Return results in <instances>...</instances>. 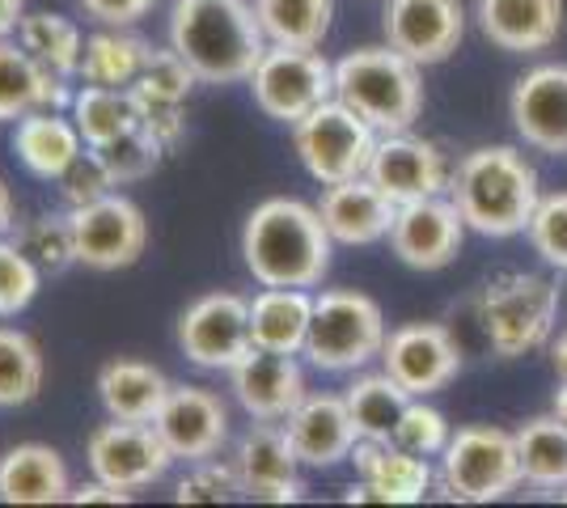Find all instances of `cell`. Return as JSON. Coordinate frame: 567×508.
<instances>
[{
    "label": "cell",
    "mask_w": 567,
    "mask_h": 508,
    "mask_svg": "<svg viewBox=\"0 0 567 508\" xmlns=\"http://www.w3.org/2000/svg\"><path fill=\"white\" fill-rule=\"evenodd\" d=\"M334 238L313 204L271 195L246 217L241 259L262 289H313L331 271Z\"/></svg>",
    "instance_id": "6da1fadb"
},
{
    "label": "cell",
    "mask_w": 567,
    "mask_h": 508,
    "mask_svg": "<svg viewBox=\"0 0 567 508\" xmlns=\"http://www.w3.org/2000/svg\"><path fill=\"white\" fill-rule=\"evenodd\" d=\"M169 48L187 60L199 81L237 85L250 81L271 43L255 18V4L246 0H174Z\"/></svg>",
    "instance_id": "7a4b0ae2"
},
{
    "label": "cell",
    "mask_w": 567,
    "mask_h": 508,
    "mask_svg": "<svg viewBox=\"0 0 567 508\" xmlns=\"http://www.w3.org/2000/svg\"><path fill=\"white\" fill-rule=\"evenodd\" d=\"M450 199L457 204L466 229L483 238H513L525 234L538 212V169L513 145H483L457 162Z\"/></svg>",
    "instance_id": "3957f363"
},
{
    "label": "cell",
    "mask_w": 567,
    "mask_h": 508,
    "mask_svg": "<svg viewBox=\"0 0 567 508\" xmlns=\"http://www.w3.org/2000/svg\"><path fill=\"white\" fill-rule=\"evenodd\" d=\"M334 97L348 102L360 120H369L381 136L411 132L424 111V76L411 55L385 48L348 51L334 64Z\"/></svg>",
    "instance_id": "277c9868"
},
{
    "label": "cell",
    "mask_w": 567,
    "mask_h": 508,
    "mask_svg": "<svg viewBox=\"0 0 567 508\" xmlns=\"http://www.w3.org/2000/svg\"><path fill=\"white\" fill-rule=\"evenodd\" d=\"M559 310H564L559 305V284H550L546 276H534V271L496 276L478 297L483 335L504 361H517V356L546 348L555 339Z\"/></svg>",
    "instance_id": "5b68a950"
},
{
    "label": "cell",
    "mask_w": 567,
    "mask_h": 508,
    "mask_svg": "<svg viewBox=\"0 0 567 508\" xmlns=\"http://www.w3.org/2000/svg\"><path fill=\"white\" fill-rule=\"evenodd\" d=\"M385 348V314L373 297L355 289H327L313 297L306 352L313 369L355 373L369 361H381Z\"/></svg>",
    "instance_id": "8992f818"
},
{
    "label": "cell",
    "mask_w": 567,
    "mask_h": 508,
    "mask_svg": "<svg viewBox=\"0 0 567 508\" xmlns=\"http://www.w3.org/2000/svg\"><path fill=\"white\" fill-rule=\"evenodd\" d=\"M520 454L517 433H504L492 424L457 428L441 454V491L462 505H492L517 491Z\"/></svg>",
    "instance_id": "52a82bcc"
},
{
    "label": "cell",
    "mask_w": 567,
    "mask_h": 508,
    "mask_svg": "<svg viewBox=\"0 0 567 508\" xmlns=\"http://www.w3.org/2000/svg\"><path fill=\"white\" fill-rule=\"evenodd\" d=\"M381 132L369 120H360L348 102H322L318 111H309L301 123H292V145L301 166L309 169L313 183L331 187V183H348L369 174L373 148H378Z\"/></svg>",
    "instance_id": "ba28073f"
},
{
    "label": "cell",
    "mask_w": 567,
    "mask_h": 508,
    "mask_svg": "<svg viewBox=\"0 0 567 508\" xmlns=\"http://www.w3.org/2000/svg\"><path fill=\"white\" fill-rule=\"evenodd\" d=\"M250 94L267 120L292 127L334 97V64L318 48L271 43L262 51L259 69L250 73Z\"/></svg>",
    "instance_id": "9c48e42d"
},
{
    "label": "cell",
    "mask_w": 567,
    "mask_h": 508,
    "mask_svg": "<svg viewBox=\"0 0 567 508\" xmlns=\"http://www.w3.org/2000/svg\"><path fill=\"white\" fill-rule=\"evenodd\" d=\"M178 348L195 369L229 373L250 348V301L241 292H204L178 318Z\"/></svg>",
    "instance_id": "30bf717a"
},
{
    "label": "cell",
    "mask_w": 567,
    "mask_h": 508,
    "mask_svg": "<svg viewBox=\"0 0 567 508\" xmlns=\"http://www.w3.org/2000/svg\"><path fill=\"white\" fill-rule=\"evenodd\" d=\"M72 238H76V263L90 271H123L144 255L148 246V220L141 204L127 195H102L85 208H69Z\"/></svg>",
    "instance_id": "8fae6325"
},
{
    "label": "cell",
    "mask_w": 567,
    "mask_h": 508,
    "mask_svg": "<svg viewBox=\"0 0 567 508\" xmlns=\"http://www.w3.org/2000/svg\"><path fill=\"white\" fill-rule=\"evenodd\" d=\"M85 462H90L94 479H106V484L123 487V491H141V487L166 479V470L178 458L169 454V445L153 424L111 419V424L90 433Z\"/></svg>",
    "instance_id": "7c38bea8"
},
{
    "label": "cell",
    "mask_w": 567,
    "mask_h": 508,
    "mask_svg": "<svg viewBox=\"0 0 567 508\" xmlns=\"http://www.w3.org/2000/svg\"><path fill=\"white\" fill-rule=\"evenodd\" d=\"M381 369L411 398H427L462 373V348H457L450 326H441V322H406V326L385 335Z\"/></svg>",
    "instance_id": "4fadbf2b"
},
{
    "label": "cell",
    "mask_w": 567,
    "mask_h": 508,
    "mask_svg": "<svg viewBox=\"0 0 567 508\" xmlns=\"http://www.w3.org/2000/svg\"><path fill=\"white\" fill-rule=\"evenodd\" d=\"M462 242H466V220L445 195L399 204L394 225H390V250L399 255V263L415 271L450 267L462 255Z\"/></svg>",
    "instance_id": "5bb4252c"
},
{
    "label": "cell",
    "mask_w": 567,
    "mask_h": 508,
    "mask_svg": "<svg viewBox=\"0 0 567 508\" xmlns=\"http://www.w3.org/2000/svg\"><path fill=\"white\" fill-rule=\"evenodd\" d=\"M385 43L411 55L420 69L445 64L466 39L462 0H385Z\"/></svg>",
    "instance_id": "9a60e30c"
},
{
    "label": "cell",
    "mask_w": 567,
    "mask_h": 508,
    "mask_svg": "<svg viewBox=\"0 0 567 508\" xmlns=\"http://www.w3.org/2000/svg\"><path fill=\"white\" fill-rule=\"evenodd\" d=\"M237 479H241V496L262 500V505H292L306 496V479H301V458L292 449V440L284 433V424L259 419L250 433L237 440Z\"/></svg>",
    "instance_id": "2e32d148"
},
{
    "label": "cell",
    "mask_w": 567,
    "mask_h": 508,
    "mask_svg": "<svg viewBox=\"0 0 567 508\" xmlns=\"http://www.w3.org/2000/svg\"><path fill=\"white\" fill-rule=\"evenodd\" d=\"M229 390L250 419H271V424H284L309 394L306 369L297 364V356L271 348H250L229 369Z\"/></svg>",
    "instance_id": "e0dca14e"
},
{
    "label": "cell",
    "mask_w": 567,
    "mask_h": 508,
    "mask_svg": "<svg viewBox=\"0 0 567 508\" xmlns=\"http://www.w3.org/2000/svg\"><path fill=\"white\" fill-rule=\"evenodd\" d=\"M369 178L394 204H411V199H432V195L450 191L453 169L441 145H432L424 136H411V132H390L373 148Z\"/></svg>",
    "instance_id": "ac0fdd59"
},
{
    "label": "cell",
    "mask_w": 567,
    "mask_h": 508,
    "mask_svg": "<svg viewBox=\"0 0 567 508\" xmlns=\"http://www.w3.org/2000/svg\"><path fill=\"white\" fill-rule=\"evenodd\" d=\"M360 484L348 487V505L373 500V505H420L432 487V466L427 458L402 449L394 440H369L360 436L352 449Z\"/></svg>",
    "instance_id": "d6986e66"
},
{
    "label": "cell",
    "mask_w": 567,
    "mask_h": 508,
    "mask_svg": "<svg viewBox=\"0 0 567 508\" xmlns=\"http://www.w3.org/2000/svg\"><path fill=\"white\" fill-rule=\"evenodd\" d=\"M153 428L162 433L169 454L178 462L216 458L220 445L229 440V407L225 398L204 386H174L166 407L157 412Z\"/></svg>",
    "instance_id": "ffe728a7"
},
{
    "label": "cell",
    "mask_w": 567,
    "mask_h": 508,
    "mask_svg": "<svg viewBox=\"0 0 567 508\" xmlns=\"http://www.w3.org/2000/svg\"><path fill=\"white\" fill-rule=\"evenodd\" d=\"M513 127L538 153H567V64H538L513 85Z\"/></svg>",
    "instance_id": "44dd1931"
},
{
    "label": "cell",
    "mask_w": 567,
    "mask_h": 508,
    "mask_svg": "<svg viewBox=\"0 0 567 508\" xmlns=\"http://www.w3.org/2000/svg\"><path fill=\"white\" fill-rule=\"evenodd\" d=\"M284 433L292 440L301 466H313V470L348 462L360 440L343 394H306L301 407L284 419Z\"/></svg>",
    "instance_id": "7402d4cb"
},
{
    "label": "cell",
    "mask_w": 567,
    "mask_h": 508,
    "mask_svg": "<svg viewBox=\"0 0 567 508\" xmlns=\"http://www.w3.org/2000/svg\"><path fill=\"white\" fill-rule=\"evenodd\" d=\"M322 225L339 246H373L390 238V225L399 204L381 191L369 174L348 178V183H331L322 199H318Z\"/></svg>",
    "instance_id": "603a6c76"
},
{
    "label": "cell",
    "mask_w": 567,
    "mask_h": 508,
    "mask_svg": "<svg viewBox=\"0 0 567 508\" xmlns=\"http://www.w3.org/2000/svg\"><path fill=\"white\" fill-rule=\"evenodd\" d=\"M72 97L69 76L43 69L18 39H0V123H18L30 111H72Z\"/></svg>",
    "instance_id": "cb8c5ba5"
},
{
    "label": "cell",
    "mask_w": 567,
    "mask_h": 508,
    "mask_svg": "<svg viewBox=\"0 0 567 508\" xmlns=\"http://www.w3.org/2000/svg\"><path fill=\"white\" fill-rule=\"evenodd\" d=\"M478 30L499 51L534 55L546 51L564 30V0H478Z\"/></svg>",
    "instance_id": "d4e9b609"
},
{
    "label": "cell",
    "mask_w": 567,
    "mask_h": 508,
    "mask_svg": "<svg viewBox=\"0 0 567 508\" xmlns=\"http://www.w3.org/2000/svg\"><path fill=\"white\" fill-rule=\"evenodd\" d=\"M72 500V475L69 462L60 458V449L51 445H13L0 458V505H64Z\"/></svg>",
    "instance_id": "484cf974"
},
{
    "label": "cell",
    "mask_w": 567,
    "mask_h": 508,
    "mask_svg": "<svg viewBox=\"0 0 567 508\" xmlns=\"http://www.w3.org/2000/svg\"><path fill=\"white\" fill-rule=\"evenodd\" d=\"M169 390H174V382L148 361L118 356V361L97 369V403H102V412L111 415V419L153 424L157 412L166 407Z\"/></svg>",
    "instance_id": "4316f807"
},
{
    "label": "cell",
    "mask_w": 567,
    "mask_h": 508,
    "mask_svg": "<svg viewBox=\"0 0 567 508\" xmlns=\"http://www.w3.org/2000/svg\"><path fill=\"white\" fill-rule=\"evenodd\" d=\"M13 153L25 174L60 183V174L85 153V136L69 111H30L25 120L13 123Z\"/></svg>",
    "instance_id": "83f0119b"
},
{
    "label": "cell",
    "mask_w": 567,
    "mask_h": 508,
    "mask_svg": "<svg viewBox=\"0 0 567 508\" xmlns=\"http://www.w3.org/2000/svg\"><path fill=\"white\" fill-rule=\"evenodd\" d=\"M313 322V297L309 289H262L250 297V331L255 348L301 356Z\"/></svg>",
    "instance_id": "f1b7e54d"
},
{
    "label": "cell",
    "mask_w": 567,
    "mask_h": 508,
    "mask_svg": "<svg viewBox=\"0 0 567 508\" xmlns=\"http://www.w3.org/2000/svg\"><path fill=\"white\" fill-rule=\"evenodd\" d=\"M153 48L127 25H102L85 39L81 51V85H111V90H132L141 69L148 64Z\"/></svg>",
    "instance_id": "f546056e"
},
{
    "label": "cell",
    "mask_w": 567,
    "mask_h": 508,
    "mask_svg": "<svg viewBox=\"0 0 567 508\" xmlns=\"http://www.w3.org/2000/svg\"><path fill=\"white\" fill-rule=\"evenodd\" d=\"M69 115L81 127L85 145L106 148L132 127H141V97L132 90H111V85H81Z\"/></svg>",
    "instance_id": "4dcf8cb0"
},
{
    "label": "cell",
    "mask_w": 567,
    "mask_h": 508,
    "mask_svg": "<svg viewBox=\"0 0 567 508\" xmlns=\"http://www.w3.org/2000/svg\"><path fill=\"white\" fill-rule=\"evenodd\" d=\"M520 479L543 491H564L567 487V419L559 415H534L517 428Z\"/></svg>",
    "instance_id": "1f68e13d"
},
{
    "label": "cell",
    "mask_w": 567,
    "mask_h": 508,
    "mask_svg": "<svg viewBox=\"0 0 567 508\" xmlns=\"http://www.w3.org/2000/svg\"><path fill=\"white\" fill-rule=\"evenodd\" d=\"M255 18H259L267 43L322 48V39L331 34L334 0H255Z\"/></svg>",
    "instance_id": "d6a6232c"
},
{
    "label": "cell",
    "mask_w": 567,
    "mask_h": 508,
    "mask_svg": "<svg viewBox=\"0 0 567 508\" xmlns=\"http://www.w3.org/2000/svg\"><path fill=\"white\" fill-rule=\"evenodd\" d=\"M348 412L355 419V433L369 436V440H390L399 428L402 412L411 403V394L381 369V373H364L348 386Z\"/></svg>",
    "instance_id": "836d02e7"
},
{
    "label": "cell",
    "mask_w": 567,
    "mask_h": 508,
    "mask_svg": "<svg viewBox=\"0 0 567 508\" xmlns=\"http://www.w3.org/2000/svg\"><path fill=\"white\" fill-rule=\"evenodd\" d=\"M18 43L51 73L69 76V81L81 73L85 39H81V25L64 13H25L18 25Z\"/></svg>",
    "instance_id": "e575fe53"
},
{
    "label": "cell",
    "mask_w": 567,
    "mask_h": 508,
    "mask_svg": "<svg viewBox=\"0 0 567 508\" xmlns=\"http://www.w3.org/2000/svg\"><path fill=\"white\" fill-rule=\"evenodd\" d=\"M48 377V364L39 343L18 331V326H0V407H25L39 398Z\"/></svg>",
    "instance_id": "d590c367"
},
{
    "label": "cell",
    "mask_w": 567,
    "mask_h": 508,
    "mask_svg": "<svg viewBox=\"0 0 567 508\" xmlns=\"http://www.w3.org/2000/svg\"><path fill=\"white\" fill-rule=\"evenodd\" d=\"M13 242L22 246L25 255L43 271H64V267L76 263V238H72V217L64 212H48V217H34L13 225Z\"/></svg>",
    "instance_id": "8d00e7d4"
},
{
    "label": "cell",
    "mask_w": 567,
    "mask_h": 508,
    "mask_svg": "<svg viewBox=\"0 0 567 508\" xmlns=\"http://www.w3.org/2000/svg\"><path fill=\"white\" fill-rule=\"evenodd\" d=\"M195 81H199L195 69L174 48H166L148 55V64L136 76L132 94L141 97V106H183L190 90H195Z\"/></svg>",
    "instance_id": "74e56055"
},
{
    "label": "cell",
    "mask_w": 567,
    "mask_h": 508,
    "mask_svg": "<svg viewBox=\"0 0 567 508\" xmlns=\"http://www.w3.org/2000/svg\"><path fill=\"white\" fill-rule=\"evenodd\" d=\"M97 153H102V162H106V169H111L115 187H132V183H141V178H148L153 169L162 166L166 145L141 123V127H132L127 136H118L115 145L97 148Z\"/></svg>",
    "instance_id": "f35d334b"
},
{
    "label": "cell",
    "mask_w": 567,
    "mask_h": 508,
    "mask_svg": "<svg viewBox=\"0 0 567 508\" xmlns=\"http://www.w3.org/2000/svg\"><path fill=\"white\" fill-rule=\"evenodd\" d=\"M43 289V267L13 238H0V318H18Z\"/></svg>",
    "instance_id": "ab89813d"
},
{
    "label": "cell",
    "mask_w": 567,
    "mask_h": 508,
    "mask_svg": "<svg viewBox=\"0 0 567 508\" xmlns=\"http://www.w3.org/2000/svg\"><path fill=\"white\" fill-rule=\"evenodd\" d=\"M241 496V479H237V466H225L216 458L190 462V470L174 487V500L178 505H229Z\"/></svg>",
    "instance_id": "60d3db41"
},
{
    "label": "cell",
    "mask_w": 567,
    "mask_h": 508,
    "mask_svg": "<svg viewBox=\"0 0 567 508\" xmlns=\"http://www.w3.org/2000/svg\"><path fill=\"white\" fill-rule=\"evenodd\" d=\"M450 436L453 433H450V419H445V415L436 412V407H427L424 398H411L390 440L402 445V449H411V454H420V458H436V454H445Z\"/></svg>",
    "instance_id": "b9f144b4"
},
{
    "label": "cell",
    "mask_w": 567,
    "mask_h": 508,
    "mask_svg": "<svg viewBox=\"0 0 567 508\" xmlns=\"http://www.w3.org/2000/svg\"><path fill=\"white\" fill-rule=\"evenodd\" d=\"M525 234H529L534 250L543 255V263L567 271V191L543 195Z\"/></svg>",
    "instance_id": "7bdbcfd3"
},
{
    "label": "cell",
    "mask_w": 567,
    "mask_h": 508,
    "mask_svg": "<svg viewBox=\"0 0 567 508\" xmlns=\"http://www.w3.org/2000/svg\"><path fill=\"white\" fill-rule=\"evenodd\" d=\"M111 191H115V178H111V169L102 162V153L90 145L60 174V195H64L69 208H85V204H94V199H102V195Z\"/></svg>",
    "instance_id": "ee69618b"
},
{
    "label": "cell",
    "mask_w": 567,
    "mask_h": 508,
    "mask_svg": "<svg viewBox=\"0 0 567 508\" xmlns=\"http://www.w3.org/2000/svg\"><path fill=\"white\" fill-rule=\"evenodd\" d=\"M85 9V18H94L97 25H136L141 18L153 13L157 0H76Z\"/></svg>",
    "instance_id": "f6af8a7d"
},
{
    "label": "cell",
    "mask_w": 567,
    "mask_h": 508,
    "mask_svg": "<svg viewBox=\"0 0 567 508\" xmlns=\"http://www.w3.org/2000/svg\"><path fill=\"white\" fill-rule=\"evenodd\" d=\"M141 123L169 148L183 145V136H187V120H183V106H141Z\"/></svg>",
    "instance_id": "bcb514c9"
},
{
    "label": "cell",
    "mask_w": 567,
    "mask_h": 508,
    "mask_svg": "<svg viewBox=\"0 0 567 508\" xmlns=\"http://www.w3.org/2000/svg\"><path fill=\"white\" fill-rule=\"evenodd\" d=\"M72 505H132V491L106 484V479H90V484L72 487Z\"/></svg>",
    "instance_id": "7dc6e473"
},
{
    "label": "cell",
    "mask_w": 567,
    "mask_h": 508,
    "mask_svg": "<svg viewBox=\"0 0 567 508\" xmlns=\"http://www.w3.org/2000/svg\"><path fill=\"white\" fill-rule=\"evenodd\" d=\"M25 18V0H0V39H13Z\"/></svg>",
    "instance_id": "c3c4849f"
},
{
    "label": "cell",
    "mask_w": 567,
    "mask_h": 508,
    "mask_svg": "<svg viewBox=\"0 0 567 508\" xmlns=\"http://www.w3.org/2000/svg\"><path fill=\"white\" fill-rule=\"evenodd\" d=\"M13 225H18V220H13V191H9V183L0 178V238H9Z\"/></svg>",
    "instance_id": "681fc988"
},
{
    "label": "cell",
    "mask_w": 567,
    "mask_h": 508,
    "mask_svg": "<svg viewBox=\"0 0 567 508\" xmlns=\"http://www.w3.org/2000/svg\"><path fill=\"white\" fill-rule=\"evenodd\" d=\"M550 364H555L559 382H567V331L559 339H550Z\"/></svg>",
    "instance_id": "f907efd6"
},
{
    "label": "cell",
    "mask_w": 567,
    "mask_h": 508,
    "mask_svg": "<svg viewBox=\"0 0 567 508\" xmlns=\"http://www.w3.org/2000/svg\"><path fill=\"white\" fill-rule=\"evenodd\" d=\"M550 412L559 415V419H567V382H559V390H555V407Z\"/></svg>",
    "instance_id": "816d5d0a"
},
{
    "label": "cell",
    "mask_w": 567,
    "mask_h": 508,
    "mask_svg": "<svg viewBox=\"0 0 567 508\" xmlns=\"http://www.w3.org/2000/svg\"><path fill=\"white\" fill-rule=\"evenodd\" d=\"M559 305L567 310V271H564V284H559Z\"/></svg>",
    "instance_id": "f5cc1de1"
},
{
    "label": "cell",
    "mask_w": 567,
    "mask_h": 508,
    "mask_svg": "<svg viewBox=\"0 0 567 508\" xmlns=\"http://www.w3.org/2000/svg\"><path fill=\"white\" fill-rule=\"evenodd\" d=\"M564 500H567V487H564Z\"/></svg>",
    "instance_id": "db71d44e"
}]
</instances>
